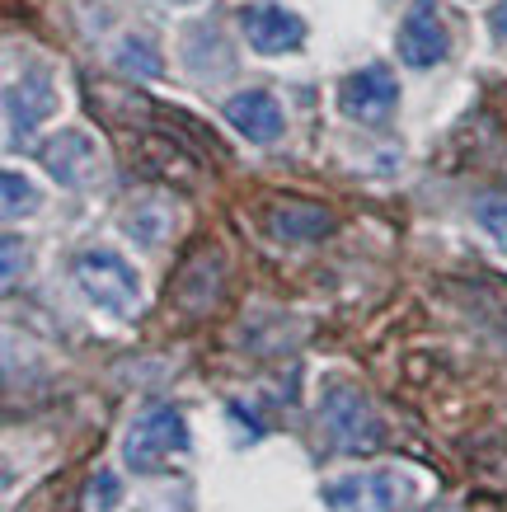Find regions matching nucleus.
Segmentation results:
<instances>
[{
    "label": "nucleus",
    "instance_id": "nucleus-1",
    "mask_svg": "<svg viewBox=\"0 0 507 512\" xmlns=\"http://www.w3.org/2000/svg\"><path fill=\"white\" fill-rule=\"evenodd\" d=\"M320 423L334 451H348V456H371V451L385 447V423L381 414L371 409V400L348 381H329L320 395Z\"/></svg>",
    "mask_w": 507,
    "mask_h": 512
},
{
    "label": "nucleus",
    "instance_id": "nucleus-2",
    "mask_svg": "<svg viewBox=\"0 0 507 512\" xmlns=\"http://www.w3.org/2000/svg\"><path fill=\"white\" fill-rule=\"evenodd\" d=\"M76 282L99 311L113 320H137L141 311V278L118 249H85L76 259Z\"/></svg>",
    "mask_w": 507,
    "mask_h": 512
},
{
    "label": "nucleus",
    "instance_id": "nucleus-3",
    "mask_svg": "<svg viewBox=\"0 0 507 512\" xmlns=\"http://www.w3.org/2000/svg\"><path fill=\"white\" fill-rule=\"evenodd\" d=\"M184 451H188V423H184V414L169 409V404L141 409L123 437V461L137 470V475H160V470H165L174 456H184Z\"/></svg>",
    "mask_w": 507,
    "mask_h": 512
},
{
    "label": "nucleus",
    "instance_id": "nucleus-4",
    "mask_svg": "<svg viewBox=\"0 0 507 512\" xmlns=\"http://www.w3.org/2000/svg\"><path fill=\"white\" fill-rule=\"evenodd\" d=\"M38 160H43V170L57 179L62 188H94L104 179V151H99V141L90 132H80V127H62L57 137H47L38 146Z\"/></svg>",
    "mask_w": 507,
    "mask_h": 512
},
{
    "label": "nucleus",
    "instance_id": "nucleus-5",
    "mask_svg": "<svg viewBox=\"0 0 507 512\" xmlns=\"http://www.w3.org/2000/svg\"><path fill=\"white\" fill-rule=\"evenodd\" d=\"M395 104H400V80L381 62L362 66V71H353L338 85V109L353 123H385L395 113Z\"/></svg>",
    "mask_w": 507,
    "mask_h": 512
},
{
    "label": "nucleus",
    "instance_id": "nucleus-6",
    "mask_svg": "<svg viewBox=\"0 0 507 512\" xmlns=\"http://www.w3.org/2000/svg\"><path fill=\"white\" fill-rule=\"evenodd\" d=\"M57 113V85L43 66H29L19 80L5 85V127H10V141L38 132V123H47Z\"/></svg>",
    "mask_w": 507,
    "mask_h": 512
},
{
    "label": "nucleus",
    "instance_id": "nucleus-7",
    "mask_svg": "<svg viewBox=\"0 0 507 512\" xmlns=\"http://www.w3.org/2000/svg\"><path fill=\"white\" fill-rule=\"evenodd\" d=\"M446 52H451V33H446L437 0H414L400 24V62L414 71H428V66L446 62Z\"/></svg>",
    "mask_w": 507,
    "mask_h": 512
},
{
    "label": "nucleus",
    "instance_id": "nucleus-8",
    "mask_svg": "<svg viewBox=\"0 0 507 512\" xmlns=\"http://www.w3.org/2000/svg\"><path fill=\"white\" fill-rule=\"evenodd\" d=\"M240 29H245L249 47L259 57H282V52H296L306 43V19L282 10L273 0H259V5H245L240 10Z\"/></svg>",
    "mask_w": 507,
    "mask_h": 512
},
{
    "label": "nucleus",
    "instance_id": "nucleus-9",
    "mask_svg": "<svg viewBox=\"0 0 507 512\" xmlns=\"http://www.w3.org/2000/svg\"><path fill=\"white\" fill-rule=\"evenodd\" d=\"M409 494L400 475H353L324 489V503L334 512H395Z\"/></svg>",
    "mask_w": 507,
    "mask_h": 512
},
{
    "label": "nucleus",
    "instance_id": "nucleus-10",
    "mask_svg": "<svg viewBox=\"0 0 507 512\" xmlns=\"http://www.w3.org/2000/svg\"><path fill=\"white\" fill-rule=\"evenodd\" d=\"M221 113H226V123H231L240 137L254 141V146H273V141L282 137V127H287V113H282V104H277L268 90L231 94Z\"/></svg>",
    "mask_w": 507,
    "mask_h": 512
},
{
    "label": "nucleus",
    "instance_id": "nucleus-11",
    "mask_svg": "<svg viewBox=\"0 0 507 512\" xmlns=\"http://www.w3.org/2000/svg\"><path fill=\"white\" fill-rule=\"evenodd\" d=\"M329 226H334V217L324 207H315V202H282V207H273V235H282V240H320V235H329Z\"/></svg>",
    "mask_w": 507,
    "mask_h": 512
},
{
    "label": "nucleus",
    "instance_id": "nucleus-12",
    "mask_svg": "<svg viewBox=\"0 0 507 512\" xmlns=\"http://www.w3.org/2000/svg\"><path fill=\"white\" fill-rule=\"evenodd\" d=\"M113 62H118V71H123V76H137V80L165 76V62H160L155 43H151V38H137V33H127L123 43H118Z\"/></svg>",
    "mask_w": 507,
    "mask_h": 512
},
{
    "label": "nucleus",
    "instance_id": "nucleus-13",
    "mask_svg": "<svg viewBox=\"0 0 507 512\" xmlns=\"http://www.w3.org/2000/svg\"><path fill=\"white\" fill-rule=\"evenodd\" d=\"M169 207L165 202H141V207H132L127 212V235L132 240H141V245H160L165 240V231H169Z\"/></svg>",
    "mask_w": 507,
    "mask_h": 512
},
{
    "label": "nucleus",
    "instance_id": "nucleus-14",
    "mask_svg": "<svg viewBox=\"0 0 507 512\" xmlns=\"http://www.w3.org/2000/svg\"><path fill=\"white\" fill-rule=\"evenodd\" d=\"M0 188H5V217H10V221H19V217H29V212H38V188H33L19 170H5Z\"/></svg>",
    "mask_w": 507,
    "mask_h": 512
},
{
    "label": "nucleus",
    "instance_id": "nucleus-15",
    "mask_svg": "<svg viewBox=\"0 0 507 512\" xmlns=\"http://www.w3.org/2000/svg\"><path fill=\"white\" fill-rule=\"evenodd\" d=\"M85 503H90L94 512L118 508V503H123V480H118L113 470H99V475L90 480V489H85Z\"/></svg>",
    "mask_w": 507,
    "mask_h": 512
},
{
    "label": "nucleus",
    "instance_id": "nucleus-16",
    "mask_svg": "<svg viewBox=\"0 0 507 512\" xmlns=\"http://www.w3.org/2000/svg\"><path fill=\"white\" fill-rule=\"evenodd\" d=\"M475 217H479V226L493 235V245L507 254V202L503 198H484L475 207Z\"/></svg>",
    "mask_w": 507,
    "mask_h": 512
},
{
    "label": "nucleus",
    "instance_id": "nucleus-17",
    "mask_svg": "<svg viewBox=\"0 0 507 512\" xmlns=\"http://www.w3.org/2000/svg\"><path fill=\"white\" fill-rule=\"evenodd\" d=\"M15 278H19V240L5 235V287H15Z\"/></svg>",
    "mask_w": 507,
    "mask_h": 512
}]
</instances>
